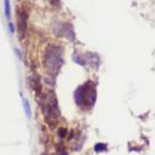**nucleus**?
I'll use <instances>...</instances> for the list:
<instances>
[{"instance_id":"f257e3e1","label":"nucleus","mask_w":155,"mask_h":155,"mask_svg":"<svg viewBox=\"0 0 155 155\" xmlns=\"http://www.w3.org/2000/svg\"><path fill=\"white\" fill-rule=\"evenodd\" d=\"M43 62L48 73L55 77L64 64V51L61 47H58V45L47 47L43 55Z\"/></svg>"},{"instance_id":"f03ea898","label":"nucleus","mask_w":155,"mask_h":155,"mask_svg":"<svg viewBox=\"0 0 155 155\" xmlns=\"http://www.w3.org/2000/svg\"><path fill=\"white\" fill-rule=\"evenodd\" d=\"M74 101L81 109L91 110L97 101V89L93 82H86L74 92Z\"/></svg>"},{"instance_id":"7ed1b4c3","label":"nucleus","mask_w":155,"mask_h":155,"mask_svg":"<svg viewBox=\"0 0 155 155\" xmlns=\"http://www.w3.org/2000/svg\"><path fill=\"white\" fill-rule=\"evenodd\" d=\"M17 15V28H18V33L21 39H23V37L26 34L27 31V20H28V14L23 8H17L16 11Z\"/></svg>"},{"instance_id":"20e7f679","label":"nucleus","mask_w":155,"mask_h":155,"mask_svg":"<svg viewBox=\"0 0 155 155\" xmlns=\"http://www.w3.org/2000/svg\"><path fill=\"white\" fill-rule=\"evenodd\" d=\"M29 86H31V88L33 91H35L37 97L38 95L41 97V94H42V84H41V81H39V78H38L37 76H31L29 77Z\"/></svg>"},{"instance_id":"39448f33","label":"nucleus","mask_w":155,"mask_h":155,"mask_svg":"<svg viewBox=\"0 0 155 155\" xmlns=\"http://www.w3.org/2000/svg\"><path fill=\"white\" fill-rule=\"evenodd\" d=\"M22 104H23V110H25L26 116H27L28 119H31V117H32V110H31V106H29L28 100H27V99H25L23 97H22Z\"/></svg>"},{"instance_id":"423d86ee","label":"nucleus","mask_w":155,"mask_h":155,"mask_svg":"<svg viewBox=\"0 0 155 155\" xmlns=\"http://www.w3.org/2000/svg\"><path fill=\"white\" fill-rule=\"evenodd\" d=\"M106 144H103V143H98V144H95V147H94V150L97 151V153H101V151H104V150H106Z\"/></svg>"},{"instance_id":"0eeeda50","label":"nucleus","mask_w":155,"mask_h":155,"mask_svg":"<svg viewBox=\"0 0 155 155\" xmlns=\"http://www.w3.org/2000/svg\"><path fill=\"white\" fill-rule=\"evenodd\" d=\"M4 6H5V9H4V11H5V16H6V18L9 20V18H10V2H9V0H5Z\"/></svg>"},{"instance_id":"6e6552de","label":"nucleus","mask_w":155,"mask_h":155,"mask_svg":"<svg viewBox=\"0 0 155 155\" xmlns=\"http://www.w3.org/2000/svg\"><path fill=\"white\" fill-rule=\"evenodd\" d=\"M54 155H68V154L66 153V150H65L64 148H60V149H59Z\"/></svg>"},{"instance_id":"1a4fd4ad","label":"nucleus","mask_w":155,"mask_h":155,"mask_svg":"<svg viewBox=\"0 0 155 155\" xmlns=\"http://www.w3.org/2000/svg\"><path fill=\"white\" fill-rule=\"evenodd\" d=\"M65 133H67V131L66 130H64V128H60L59 130V134H60V137L62 138V137H65Z\"/></svg>"},{"instance_id":"9d476101","label":"nucleus","mask_w":155,"mask_h":155,"mask_svg":"<svg viewBox=\"0 0 155 155\" xmlns=\"http://www.w3.org/2000/svg\"><path fill=\"white\" fill-rule=\"evenodd\" d=\"M9 28H10V32H11V33L15 32V26H14V23L10 22V23H9Z\"/></svg>"},{"instance_id":"9b49d317","label":"nucleus","mask_w":155,"mask_h":155,"mask_svg":"<svg viewBox=\"0 0 155 155\" xmlns=\"http://www.w3.org/2000/svg\"><path fill=\"white\" fill-rule=\"evenodd\" d=\"M49 2H50L51 5H55V6L59 5V0H49Z\"/></svg>"}]
</instances>
